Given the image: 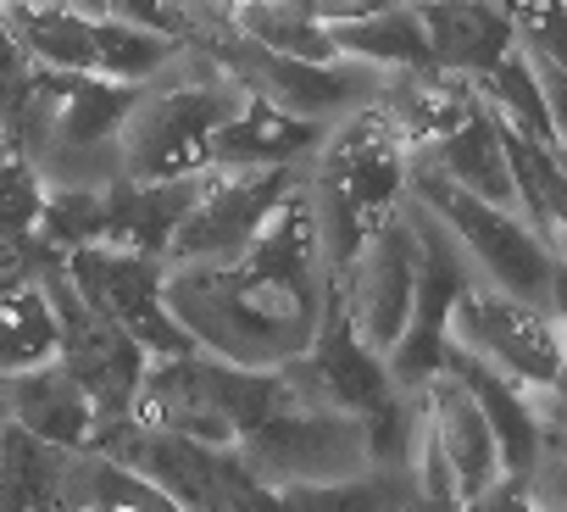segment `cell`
Segmentation results:
<instances>
[{"mask_svg":"<svg viewBox=\"0 0 567 512\" xmlns=\"http://www.w3.org/2000/svg\"><path fill=\"white\" fill-rule=\"evenodd\" d=\"M239 462L256 484L290 490V484H329L373 468L368 451V418L362 412H323V407H290L234 440Z\"/></svg>","mask_w":567,"mask_h":512,"instance_id":"cell-7","label":"cell"},{"mask_svg":"<svg viewBox=\"0 0 567 512\" xmlns=\"http://www.w3.org/2000/svg\"><path fill=\"white\" fill-rule=\"evenodd\" d=\"M7 29L34 68L95 73V18H84L73 7H23V0H7Z\"/></svg>","mask_w":567,"mask_h":512,"instance_id":"cell-26","label":"cell"},{"mask_svg":"<svg viewBox=\"0 0 567 512\" xmlns=\"http://www.w3.org/2000/svg\"><path fill=\"white\" fill-rule=\"evenodd\" d=\"M106 18H123V23H140V29L184 40V23L173 12V0H106Z\"/></svg>","mask_w":567,"mask_h":512,"instance_id":"cell-34","label":"cell"},{"mask_svg":"<svg viewBox=\"0 0 567 512\" xmlns=\"http://www.w3.org/2000/svg\"><path fill=\"white\" fill-rule=\"evenodd\" d=\"M140 95L145 84L34 68L7 145L29 156L45 190H106L123 178V129Z\"/></svg>","mask_w":567,"mask_h":512,"instance_id":"cell-2","label":"cell"},{"mask_svg":"<svg viewBox=\"0 0 567 512\" xmlns=\"http://www.w3.org/2000/svg\"><path fill=\"white\" fill-rule=\"evenodd\" d=\"M250 95L200 51L184 45V57L145 84L128 129H123V178H184L206 173L212 134L245 106Z\"/></svg>","mask_w":567,"mask_h":512,"instance_id":"cell-4","label":"cell"},{"mask_svg":"<svg viewBox=\"0 0 567 512\" xmlns=\"http://www.w3.org/2000/svg\"><path fill=\"white\" fill-rule=\"evenodd\" d=\"M0 401H7V418H18L23 429H34L40 440H51L62 451H84L95 440V429H101L90 390L62 362L0 373Z\"/></svg>","mask_w":567,"mask_h":512,"instance_id":"cell-15","label":"cell"},{"mask_svg":"<svg viewBox=\"0 0 567 512\" xmlns=\"http://www.w3.org/2000/svg\"><path fill=\"white\" fill-rule=\"evenodd\" d=\"M501 134H506V156H512V178H517V217L539 234V245L550 250V263L567 268V167L556 162L550 145L528 140L506 117H501Z\"/></svg>","mask_w":567,"mask_h":512,"instance_id":"cell-22","label":"cell"},{"mask_svg":"<svg viewBox=\"0 0 567 512\" xmlns=\"http://www.w3.org/2000/svg\"><path fill=\"white\" fill-rule=\"evenodd\" d=\"M423 396H429V429H434V440H440V451H445V462H451V473H456L462 501H478L484 490H495V484L506 479L484 407H478V401L467 396V385L451 379V373H440Z\"/></svg>","mask_w":567,"mask_h":512,"instance_id":"cell-19","label":"cell"},{"mask_svg":"<svg viewBox=\"0 0 567 512\" xmlns=\"http://www.w3.org/2000/svg\"><path fill=\"white\" fill-rule=\"evenodd\" d=\"M512 23H517V51L550 57L567 73V7L561 0H523V7H512Z\"/></svg>","mask_w":567,"mask_h":512,"instance_id":"cell-33","label":"cell"},{"mask_svg":"<svg viewBox=\"0 0 567 512\" xmlns=\"http://www.w3.org/2000/svg\"><path fill=\"white\" fill-rule=\"evenodd\" d=\"M23 7H68V0H23Z\"/></svg>","mask_w":567,"mask_h":512,"instance_id":"cell-39","label":"cell"},{"mask_svg":"<svg viewBox=\"0 0 567 512\" xmlns=\"http://www.w3.org/2000/svg\"><path fill=\"white\" fill-rule=\"evenodd\" d=\"M212 173H184V178H117L106 184V239L128 245V250H151L162 256L173 228L184 223V212L195 206V195L206 190Z\"/></svg>","mask_w":567,"mask_h":512,"instance_id":"cell-21","label":"cell"},{"mask_svg":"<svg viewBox=\"0 0 567 512\" xmlns=\"http://www.w3.org/2000/svg\"><path fill=\"white\" fill-rule=\"evenodd\" d=\"M329 34H334L340 57H357V62H373V68H390V73L440 68L417 0H390V7H379V12H368V18H357V23H340V29H329Z\"/></svg>","mask_w":567,"mask_h":512,"instance_id":"cell-24","label":"cell"},{"mask_svg":"<svg viewBox=\"0 0 567 512\" xmlns=\"http://www.w3.org/2000/svg\"><path fill=\"white\" fill-rule=\"evenodd\" d=\"M0 512H68V451L0 418Z\"/></svg>","mask_w":567,"mask_h":512,"instance_id":"cell-23","label":"cell"},{"mask_svg":"<svg viewBox=\"0 0 567 512\" xmlns=\"http://www.w3.org/2000/svg\"><path fill=\"white\" fill-rule=\"evenodd\" d=\"M234 29L278 57H301V62H334L340 45L334 34L312 18L307 0H239Z\"/></svg>","mask_w":567,"mask_h":512,"instance_id":"cell-28","label":"cell"},{"mask_svg":"<svg viewBox=\"0 0 567 512\" xmlns=\"http://www.w3.org/2000/svg\"><path fill=\"white\" fill-rule=\"evenodd\" d=\"M445 340L473 351L478 362H489L512 385H550L567 362V340H561V324L550 313L512 301L501 290H484V285H467L456 296Z\"/></svg>","mask_w":567,"mask_h":512,"instance_id":"cell-9","label":"cell"},{"mask_svg":"<svg viewBox=\"0 0 567 512\" xmlns=\"http://www.w3.org/2000/svg\"><path fill=\"white\" fill-rule=\"evenodd\" d=\"M429 167H440L451 184H462L467 195L501 206V212H517V178H512V156H506V134H501V117L495 106L478 95L473 112L445 134L434 140L429 151H417Z\"/></svg>","mask_w":567,"mask_h":512,"instance_id":"cell-17","label":"cell"},{"mask_svg":"<svg viewBox=\"0 0 567 512\" xmlns=\"http://www.w3.org/2000/svg\"><path fill=\"white\" fill-rule=\"evenodd\" d=\"M323 129L318 123H301L290 112H278L267 101H245L217 134H212V151H206V167L212 173H267V167H307L312 151H318Z\"/></svg>","mask_w":567,"mask_h":512,"instance_id":"cell-14","label":"cell"},{"mask_svg":"<svg viewBox=\"0 0 567 512\" xmlns=\"http://www.w3.org/2000/svg\"><path fill=\"white\" fill-rule=\"evenodd\" d=\"M29 256H34V239H7L0 234V279L29 274Z\"/></svg>","mask_w":567,"mask_h":512,"instance_id":"cell-37","label":"cell"},{"mask_svg":"<svg viewBox=\"0 0 567 512\" xmlns=\"http://www.w3.org/2000/svg\"><path fill=\"white\" fill-rule=\"evenodd\" d=\"M184 57V40L123 23V18H95V73L117 84H156L173 62Z\"/></svg>","mask_w":567,"mask_h":512,"instance_id":"cell-29","label":"cell"},{"mask_svg":"<svg viewBox=\"0 0 567 512\" xmlns=\"http://www.w3.org/2000/svg\"><path fill=\"white\" fill-rule=\"evenodd\" d=\"M550 318L561 324V340H567V268L556 263V274H550Z\"/></svg>","mask_w":567,"mask_h":512,"instance_id":"cell-38","label":"cell"},{"mask_svg":"<svg viewBox=\"0 0 567 512\" xmlns=\"http://www.w3.org/2000/svg\"><path fill=\"white\" fill-rule=\"evenodd\" d=\"M62 351V324L34 274L0 279V373H23L40 362H56Z\"/></svg>","mask_w":567,"mask_h":512,"instance_id":"cell-25","label":"cell"},{"mask_svg":"<svg viewBox=\"0 0 567 512\" xmlns=\"http://www.w3.org/2000/svg\"><path fill=\"white\" fill-rule=\"evenodd\" d=\"M473 506H478V512H539V506L528 501V490H523V484H512V479H501L495 490H484Z\"/></svg>","mask_w":567,"mask_h":512,"instance_id":"cell-36","label":"cell"},{"mask_svg":"<svg viewBox=\"0 0 567 512\" xmlns=\"http://www.w3.org/2000/svg\"><path fill=\"white\" fill-rule=\"evenodd\" d=\"M245 95L290 112L301 123H318V129H334L340 117L362 112V106H379L384 84H390V68H373V62H357V57H334V62H301V57H278L256 40H245L239 29H223L217 40L200 45Z\"/></svg>","mask_w":567,"mask_h":512,"instance_id":"cell-6","label":"cell"},{"mask_svg":"<svg viewBox=\"0 0 567 512\" xmlns=\"http://www.w3.org/2000/svg\"><path fill=\"white\" fill-rule=\"evenodd\" d=\"M550 151H556V145H550ZM556 162H561V167H567V151H556Z\"/></svg>","mask_w":567,"mask_h":512,"instance_id":"cell-40","label":"cell"},{"mask_svg":"<svg viewBox=\"0 0 567 512\" xmlns=\"http://www.w3.org/2000/svg\"><path fill=\"white\" fill-rule=\"evenodd\" d=\"M406 217L417 228V296H412L406 335L395 340V351L384 362H390L395 390H429L445 373V324H451L456 296L473 285V274H467L462 250L451 245V234L440 228V217L423 201L406 195Z\"/></svg>","mask_w":567,"mask_h":512,"instance_id":"cell-10","label":"cell"},{"mask_svg":"<svg viewBox=\"0 0 567 512\" xmlns=\"http://www.w3.org/2000/svg\"><path fill=\"white\" fill-rule=\"evenodd\" d=\"M406 195L423 201L440 217V228L462 250L473 285L550 313V274H556V263H550V250L539 245V234L517 212H501V206L467 195L462 184H451L423 156H406Z\"/></svg>","mask_w":567,"mask_h":512,"instance_id":"cell-5","label":"cell"},{"mask_svg":"<svg viewBox=\"0 0 567 512\" xmlns=\"http://www.w3.org/2000/svg\"><path fill=\"white\" fill-rule=\"evenodd\" d=\"M284 379H290L296 401L301 407H323V412H373L395 396V379H390V362L357 340L340 296L329 301L323 313V329L318 340L296 357V362H284Z\"/></svg>","mask_w":567,"mask_h":512,"instance_id":"cell-13","label":"cell"},{"mask_svg":"<svg viewBox=\"0 0 567 512\" xmlns=\"http://www.w3.org/2000/svg\"><path fill=\"white\" fill-rule=\"evenodd\" d=\"M445 373L467 385V396L484 407L489 418V434H495V451H501V468L512 484H528V473L539 468V423H534V407H528V390L512 385L506 373H495L489 362H478L473 351L451 346L445 340Z\"/></svg>","mask_w":567,"mask_h":512,"instance_id":"cell-18","label":"cell"},{"mask_svg":"<svg viewBox=\"0 0 567 512\" xmlns=\"http://www.w3.org/2000/svg\"><path fill=\"white\" fill-rule=\"evenodd\" d=\"M34 234L56 256H73L84 245H101L106 239V190H45V206H40Z\"/></svg>","mask_w":567,"mask_h":512,"instance_id":"cell-31","label":"cell"},{"mask_svg":"<svg viewBox=\"0 0 567 512\" xmlns=\"http://www.w3.org/2000/svg\"><path fill=\"white\" fill-rule=\"evenodd\" d=\"M412 506H417V473H395V468L272 490V512H412Z\"/></svg>","mask_w":567,"mask_h":512,"instance_id":"cell-27","label":"cell"},{"mask_svg":"<svg viewBox=\"0 0 567 512\" xmlns=\"http://www.w3.org/2000/svg\"><path fill=\"white\" fill-rule=\"evenodd\" d=\"M212 173V167H206ZM301 184V167H267V173H212L184 223L173 228L162 268H206L239 256L256 228L272 217V206Z\"/></svg>","mask_w":567,"mask_h":512,"instance_id":"cell-11","label":"cell"},{"mask_svg":"<svg viewBox=\"0 0 567 512\" xmlns=\"http://www.w3.org/2000/svg\"><path fill=\"white\" fill-rule=\"evenodd\" d=\"M523 490L539 512H567V457H539V468L528 473Z\"/></svg>","mask_w":567,"mask_h":512,"instance_id":"cell-35","label":"cell"},{"mask_svg":"<svg viewBox=\"0 0 567 512\" xmlns=\"http://www.w3.org/2000/svg\"><path fill=\"white\" fill-rule=\"evenodd\" d=\"M301 195L318 223L323 263L340 279L368 234L406 201V145L379 106H362L323 129L312 162L301 167Z\"/></svg>","mask_w":567,"mask_h":512,"instance_id":"cell-3","label":"cell"},{"mask_svg":"<svg viewBox=\"0 0 567 512\" xmlns=\"http://www.w3.org/2000/svg\"><path fill=\"white\" fill-rule=\"evenodd\" d=\"M167 313L184 324V335L234 362V368H284L296 362L334 301V274L323 263L318 223L301 195V184L272 206V217L256 228V239L206 268H167L162 279Z\"/></svg>","mask_w":567,"mask_h":512,"instance_id":"cell-1","label":"cell"},{"mask_svg":"<svg viewBox=\"0 0 567 512\" xmlns=\"http://www.w3.org/2000/svg\"><path fill=\"white\" fill-rule=\"evenodd\" d=\"M0 145H7V129H0Z\"/></svg>","mask_w":567,"mask_h":512,"instance_id":"cell-41","label":"cell"},{"mask_svg":"<svg viewBox=\"0 0 567 512\" xmlns=\"http://www.w3.org/2000/svg\"><path fill=\"white\" fill-rule=\"evenodd\" d=\"M473 101H478L473 79H456L445 68H406V73H390V84L379 95V112L401 134L406 156H417L434 140H445L473 112Z\"/></svg>","mask_w":567,"mask_h":512,"instance_id":"cell-20","label":"cell"},{"mask_svg":"<svg viewBox=\"0 0 567 512\" xmlns=\"http://www.w3.org/2000/svg\"><path fill=\"white\" fill-rule=\"evenodd\" d=\"M68 279L79 285V296L106 318L117 324L128 340H140L151 357H184V351H200L184 324L167 313V268H162V256L151 250H128V245H84L68 256Z\"/></svg>","mask_w":567,"mask_h":512,"instance_id":"cell-8","label":"cell"},{"mask_svg":"<svg viewBox=\"0 0 567 512\" xmlns=\"http://www.w3.org/2000/svg\"><path fill=\"white\" fill-rule=\"evenodd\" d=\"M434 62L456 79H484L517 51V23L501 0H417Z\"/></svg>","mask_w":567,"mask_h":512,"instance_id":"cell-16","label":"cell"},{"mask_svg":"<svg viewBox=\"0 0 567 512\" xmlns=\"http://www.w3.org/2000/svg\"><path fill=\"white\" fill-rule=\"evenodd\" d=\"M0 418H7V401H0Z\"/></svg>","mask_w":567,"mask_h":512,"instance_id":"cell-42","label":"cell"},{"mask_svg":"<svg viewBox=\"0 0 567 512\" xmlns=\"http://www.w3.org/2000/svg\"><path fill=\"white\" fill-rule=\"evenodd\" d=\"M334 296H340L357 340L373 346L379 357H390L395 340L406 335L412 296H417V228L406 217V201L395 217H384L368 234V245L351 256V268L334 279Z\"/></svg>","mask_w":567,"mask_h":512,"instance_id":"cell-12","label":"cell"},{"mask_svg":"<svg viewBox=\"0 0 567 512\" xmlns=\"http://www.w3.org/2000/svg\"><path fill=\"white\" fill-rule=\"evenodd\" d=\"M40 206H45L40 173L29 167V156L18 145H0V234L7 239H34Z\"/></svg>","mask_w":567,"mask_h":512,"instance_id":"cell-32","label":"cell"},{"mask_svg":"<svg viewBox=\"0 0 567 512\" xmlns=\"http://www.w3.org/2000/svg\"><path fill=\"white\" fill-rule=\"evenodd\" d=\"M473 90H478V95H484L512 129H523V134L539 140V145H556V134H550V112H545V95H539V79H534V68H528L523 51L501 57L484 79H473Z\"/></svg>","mask_w":567,"mask_h":512,"instance_id":"cell-30","label":"cell"}]
</instances>
